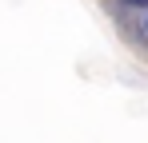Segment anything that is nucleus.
I'll list each match as a JSON object with an SVG mask.
<instances>
[{"label": "nucleus", "mask_w": 148, "mask_h": 143, "mask_svg": "<svg viewBox=\"0 0 148 143\" xmlns=\"http://www.w3.org/2000/svg\"><path fill=\"white\" fill-rule=\"evenodd\" d=\"M144 32H148V16H144Z\"/></svg>", "instance_id": "nucleus-2"}, {"label": "nucleus", "mask_w": 148, "mask_h": 143, "mask_svg": "<svg viewBox=\"0 0 148 143\" xmlns=\"http://www.w3.org/2000/svg\"><path fill=\"white\" fill-rule=\"evenodd\" d=\"M128 4H140V8H144V4H148V0H128Z\"/></svg>", "instance_id": "nucleus-1"}]
</instances>
